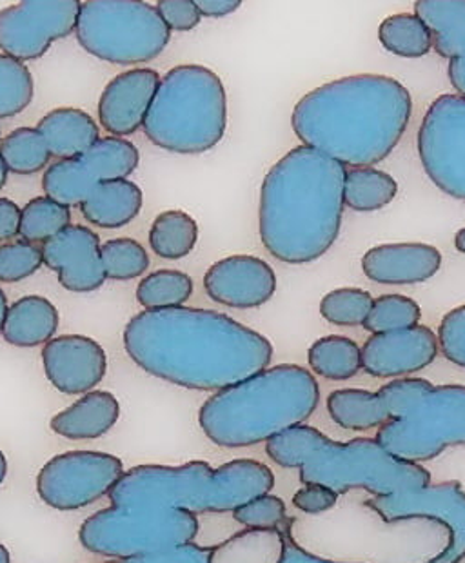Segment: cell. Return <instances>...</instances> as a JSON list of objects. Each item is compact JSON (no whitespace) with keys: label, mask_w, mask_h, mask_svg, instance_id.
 Wrapping results in <instances>:
<instances>
[{"label":"cell","mask_w":465,"mask_h":563,"mask_svg":"<svg viewBox=\"0 0 465 563\" xmlns=\"http://www.w3.org/2000/svg\"><path fill=\"white\" fill-rule=\"evenodd\" d=\"M286 554L288 538L280 529L246 527L211 548L208 563H284Z\"/></svg>","instance_id":"cell-26"},{"label":"cell","mask_w":465,"mask_h":563,"mask_svg":"<svg viewBox=\"0 0 465 563\" xmlns=\"http://www.w3.org/2000/svg\"><path fill=\"white\" fill-rule=\"evenodd\" d=\"M319 404L311 371L278 364L211 395L200 407L199 423L219 448H253L302 426Z\"/></svg>","instance_id":"cell-6"},{"label":"cell","mask_w":465,"mask_h":563,"mask_svg":"<svg viewBox=\"0 0 465 563\" xmlns=\"http://www.w3.org/2000/svg\"><path fill=\"white\" fill-rule=\"evenodd\" d=\"M58 322L57 308L47 298L27 295L11 303L0 333L15 347H37L53 339Z\"/></svg>","instance_id":"cell-24"},{"label":"cell","mask_w":465,"mask_h":563,"mask_svg":"<svg viewBox=\"0 0 465 563\" xmlns=\"http://www.w3.org/2000/svg\"><path fill=\"white\" fill-rule=\"evenodd\" d=\"M378 41L387 52L403 58L425 57L433 47L429 27L414 13H397L384 19L378 27Z\"/></svg>","instance_id":"cell-31"},{"label":"cell","mask_w":465,"mask_h":563,"mask_svg":"<svg viewBox=\"0 0 465 563\" xmlns=\"http://www.w3.org/2000/svg\"><path fill=\"white\" fill-rule=\"evenodd\" d=\"M275 487V475L258 460L236 459L220 467L204 460L188 464L136 465L111 489V504L180 507L199 512H231Z\"/></svg>","instance_id":"cell-8"},{"label":"cell","mask_w":465,"mask_h":563,"mask_svg":"<svg viewBox=\"0 0 465 563\" xmlns=\"http://www.w3.org/2000/svg\"><path fill=\"white\" fill-rule=\"evenodd\" d=\"M366 489L342 493L331 511L288 518L286 538L319 563H439L455 545V529L434 515L389 518Z\"/></svg>","instance_id":"cell-3"},{"label":"cell","mask_w":465,"mask_h":563,"mask_svg":"<svg viewBox=\"0 0 465 563\" xmlns=\"http://www.w3.org/2000/svg\"><path fill=\"white\" fill-rule=\"evenodd\" d=\"M79 0H22L0 10V49L30 63L46 55L53 42L77 30Z\"/></svg>","instance_id":"cell-15"},{"label":"cell","mask_w":465,"mask_h":563,"mask_svg":"<svg viewBox=\"0 0 465 563\" xmlns=\"http://www.w3.org/2000/svg\"><path fill=\"white\" fill-rule=\"evenodd\" d=\"M414 15L429 27L436 55L450 63L465 58V0H419Z\"/></svg>","instance_id":"cell-27"},{"label":"cell","mask_w":465,"mask_h":563,"mask_svg":"<svg viewBox=\"0 0 465 563\" xmlns=\"http://www.w3.org/2000/svg\"><path fill=\"white\" fill-rule=\"evenodd\" d=\"M200 15L220 19V16L231 15L241 8V0H195Z\"/></svg>","instance_id":"cell-45"},{"label":"cell","mask_w":465,"mask_h":563,"mask_svg":"<svg viewBox=\"0 0 465 563\" xmlns=\"http://www.w3.org/2000/svg\"><path fill=\"white\" fill-rule=\"evenodd\" d=\"M442 267V253L425 242L375 245L362 256V272L384 286H413L431 278Z\"/></svg>","instance_id":"cell-21"},{"label":"cell","mask_w":465,"mask_h":563,"mask_svg":"<svg viewBox=\"0 0 465 563\" xmlns=\"http://www.w3.org/2000/svg\"><path fill=\"white\" fill-rule=\"evenodd\" d=\"M150 142L177 155L210 152L228 130V93L213 69L182 64L164 75L142 125Z\"/></svg>","instance_id":"cell-9"},{"label":"cell","mask_w":465,"mask_h":563,"mask_svg":"<svg viewBox=\"0 0 465 563\" xmlns=\"http://www.w3.org/2000/svg\"><path fill=\"white\" fill-rule=\"evenodd\" d=\"M447 77H450L456 93L465 97V58L451 60L450 68H447Z\"/></svg>","instance_id":"cell-46"},{"label":"cell","mask_w":465,"mask_h":563,"mask_svg":"<svg viewBox=\"0 0 465 563\" xmlns=\"http://www.w3.org/2000/svg\"><path fill=\"white\" fill-rule=\"evenodd\" d=\"M439 334L428 325L372 334L362 345V369L375 378H406L436 361Z\"/></svg>","instance_id":"cell-16"},{"label":"cell","mask_w":465,"mask_h":563,"mask_svg":"<svg viewBox=\"0 0 465 563\" xmlns=\"http://www.w3.org/2000/svg\"><path fill=\"white\" fill-rule=\"evenodd\" d=\"M124 475L121 459L102 451H66L41 467L37 495L57 511H77L110 495Z\"/></svg>","instance_id":"cell-12"},{"label":"cell","mask_w":465,"mask_h":563,"mask_svg":"<svg viewBox=\"0 0 465 563\" xmlns=\"http://www.w3.org/2000/svg\"><path fill=\"white\" fill-rule=\"evenodd\" d=\"M345 172L335 158L302 144L266 173L258 230L273 258L300 266L333 247L344 219Z\"/></svg>","instance_id":"cell-4"},{"label":"cell","mask_w":465,"mask_h":563,"mask_svg":"<svg viewBox=\"0 0 465 563\" xmlns=\"http://www.w3.org/2000/svg\"><path fill=\"white\" fill-rule=\"evenodd\" d=\"M456 490H458V495L465 500V473L456 481Z\"/></svg>","instance_id":"cell-52"},{"label":"cell","mask_w":465,"mask_h":563,"mask_svg":"<svg viewBox=\"0 0 465 563\" xmlns=\"http://www.w3.org/2000/svg\"><path fill=\"white\" fill-rule=\"evenodd\" d=\"M340 495L328 485L303 484L294 495V506L308 517L331 511L339 504Z\"/></svg>","instance_id":"cell-42"},{"label":"cell","mask_w":465,"mask_h":563,"mask_svg":"<svg viewBox=\"0 0 465 563\" xmlns=\"http://www.w3.org/2000/svg\"><path fill=\"white\" fill-rule=\"evenodd\" d=\"M417 146L429 180L440 191L465 202V97L445 93L431 102Z\"/></svg>","instance_id":"cell-13"},{"label":"cell","mask_w":465,"mask_h":563,"mask_svg":"<svg viewBox=\"0 0 465 563\" xmlns=\"http://www.w3.org/2000/svg\"><path fill=\"white\" fill-rule=\"evenodd\" d=\"M44 373L64 395H86L104 380L108 356L97 340L85 334H63L43 347Z\"/></svg>","instance_id":"cell-18"},{"label":"cell","mask_w":465,"mask_h":563,"mask_svg":"<svg viewBox=\"0 0 465 563\" xmlns=\"http://www.w3.org/2000/svg\"><path fill=\"white\" fill-rule=\"evenodd\" d=\"M8 298H5V292L2 291V287H0V331H2V325H4L5 314H8Z\"/></svg>","instance_id":"cell-47"},{"label":"cell","mask_w":465,"mask_h":563,"mask_svg":"<svg viewBox=\"0 0 465 563\" xmlns=\"http://www.w3.org/2000/svg\"><path fill=\"white\" fill-rule=\"evenodd\" d=\"M266 453L280 467L300 471L302 484L328 485L339 495L351 489L417 495L431 485L423 465L392 456L375 439L339 442L306 423L269 440Z\"/></svg>","instance_id":"cell-7"},{"label":"cell","mask_w":465,"mask_h":563,"mask_svg":"<svg viewBox=\"0 0 465 563\" xmlns=\"http://www.w3.org/2000/svg\"><path fill=\"white\" fill-rule=\"evenodd\" d=\"M328 412L340 428L369 431L392 456L420 464L465 445V386H433L423 378H397L378 391L336 389Z\"/></svg>","instance_id":"cell-5"},{"label":"cell","mask_w":465,"mask_h":563,"mask_svg":"<svg viewBox=\"0 0 465 563\" xmlns=\"http://www.w3.org/2000/svg\"><path fill=\"white\" fill-rule=\"evenodd\" d=\"M99 563H122V560L110 559V560H104V562H99Z\"/></svg>","instance_id":"cell-54"},{"label":"cell","mask_w":465,"mask_h":563,"mask_svg":"<svg viewBox=\"0 0 465 563\" xmlns=\"http://www.w3.org/2000/svg\"><path fill=\"white\" fill-rule=\"evenodd\" d=\"M398 183L377 167H350L345 172V208L373 213L397 199Z\"/></svg>","instance_id":"cell-28"},{"label":"cell","mask_w":465,"mask_h":563,"mask_svg":"<svg viewBox=\"0 0 465 563\" xmlns=\"http://www.w3.org/2000/svg\"><path fill=\"white\" fill-rule=\"evenodd\" d=\"M106 277L111 280L128 282L139 278L150 267V256L144 245L135 239H111L100 247Z\"/></svg>","instance_id":"cell-38"},{"label":"cell","mask_w":465,"mask_h":563,"mask_svg":"<svg viewBox=\"0 0 465 563\" xmlns=\"http://www.w3.org/2000/svg\"><path fill=\"white\" fill-rule=\"evenodd\" d=\"M451 563H465V551H462V553L458 554V556H456V559Z\"/></svg>","instance_id":"cell-53"},{"label":"cell","mask_w":465,"mask_h":563,"mask_svg":"<svg viewBox=\"0 0 465 563\" xmlns=\"http://www.w3.org/2000/svg\"><path fill=\"white\" fill-rule=\"evenodd\" d=\"M193 295V278L178 269H158L142 278L136 300L146 309L180 308Z\"/></svg>","instance_id":"cell-33"},{"label":"cell","mask_w":465,"mask_h":563,"mask_svg":"<svg viewBox=\"0 0 465 563\" xmlns=\"http://www.w3.org/2000/svg\"><path fill=\"white\" fill-rule=\"evenodd\" d=\"M420 319L422 309L417 300L398 292H389L375 298L372 313L364 322V329L372 334L386 333L419 325Z\"/></svg>","instance_id":"cell-37"},{"label":"cell","mask_w":465,"mask_h":563,"mask_svg":"<svg viewBox=\"0 0 465 563\" xmlns=\"http://www.w3.org/2000/svg\"><path fill=\"white\" fill-rule=\"evenodd\" d=\"M163 77L152 68L128 69L106 86L99 100V121L113 136L133 135L144 125Z\"/></svg>","instance_id":"cell-20"},{"label":"cell","mask_w":465,"mask_h":563,"mask_svg":"<svg viewBox=\"0 0 465 563\" xmlns=\"http://www.w3.org/2000/svg\"><path fill=\"white\" fill-rule=\"evenodd\" d=\"M142 203V189L128 178H119L99 184L80 203V211L89 224L119 230L139 217Z\"/></svg>","instance_id":"cell-23"},{"label":"cell","mask_w":465,"mask_h":563,"mask_svg":"<svg viewBox=\"0 0 465 563\" xmlns=\"http://www.w3.org/2000/svg\"><path fill=\"white\" fill-rule=\"evenodd\" d=\"M5 476H8V459H5V454L0 449V485L5 481Z\"/></svg>","instance_id":"cell-49"},{"label":"cell","mask_w":465,"mask_h":563,"mask_svg":"<svg viewBox=\"0 0 465 563\" xmlns=\"http://www.w3.org/2000/svg\"><path fill=\"white\" fill-rule=\"evenodd\" d=\"M139 164L141 153L133 142L121 136H106L88 152L47 166L43 177L44 194L68 208H80L99 184L128 178Z\"/></svg>","instance_id":"cell-14"},{"label":"cell","mask_w":465,"mask_h":563,"mask_svg":"<svg viewBox=\"0 0 465 563\" xmlns=\"http://www.w3.org/2000/svg\"><path fill=\"white\" fill-rule=\"evenodd\" d=\"M69 225H71V211L68 206L49 197H35L22 208V241L44 244Z\"/></svg>","instance_id":"cell-34"},{"label":"cell","mask_w":465,"mask_h":563,"mask_svg":"<svg viewBox=\"0 0 465 563\" xmlns=\"http://www.w3.org/2000/svg\"><path fill=\"white\" fill-rule=\"evenodd\" d=\"M121 418V404L111 393L89 391L57 412L49 422L53 433L68 440H95L110 433Z\"/></svg>","instance_id":"cell-22"},{"label":"cell","mask_w":465,"mask_h":563,"mask_svg":"<svg viewBox=\"0 0 465 563\" xmlns=\"http://www.w3.org/2000/svg\"><path fill=\"white\" fill-rule=\"evenodd\" d=\"M413 115L400 80L364 74L322 84L303 95L291 115L295 135L342 166L375 167L398 146Z\"/></svg>","instance_id":"cell-2"},{"label":"cell","mask_w":465,"mask_h":563,"mask_svg":"<svg viewBox=\"0 0 465 563\" xmlns=\"http://www.w3.org/2000/svg\"><path fill=\"white\" fill-rule=\"evenodd\" d=\"M439 342L442 355L465 369V306L451 309L439 328Z\"/></svg>","instance_id":"cell-41"},{"label":"cell","mask_w":465,"mask_h":563,"mask_svg":"<svg viewBox=\"0 0 465 563\" xmlns=\"http://www.w3.org/2000/svg\"><path fill=\"white\" fill-rule=\"evenodd\" d=\"M0 157L8 172L33 175L47 169L52 153L37 128H16L0 141Z\"/></svg>","instance_id":"cell-32"},{"label":"cell","mask_w":465,"mask_h":563,"mask_svg":"<svg viewBox=\"0 0 465 563\" xmlns=\"http://www.w3.org/2000/svg\"><path fill=\"white\" fill-rule=\"evenodd\" d=\"M206 295L233 309H255L272 300L277 275L266 261L253 255H231L214 262L204 275Z\"/></svg>","instance_id":"cell-17"},{"label":"cell","mask_w":465,"mask_h":563,"mask_svg":"<svg viewBox=\"0 0 465 563\" xmlns=\"http://www.w3.org/2000/svg\"><path fill=\"white\" fill-rule=\"evenodd\" d=\"M199 242V224L191 214L180 209H169L157 214L150 230L153 253L164 261H180L195 250Z\"/></svg>","instance_id":"cell-30"},{"label":"cell","mask_w":465,"mask_h":563,"mask_svg":"<svg viewBox=\"0 0 465 563\" xmlns=\"http://www.w3.org/2000/svg\"><path fill=\"white\" fill-rule=\"evenodd\" d=\"M455 247L456 251H461L462 255H465V228L456 231Z\"/></svg>","instance_id":"cell-48"},{"label":"cell","mask_w":465,"mask_h":563,"mask_svg":"<svg viewBox=\"0 0 465 563\" xmlns=\"http://www.w3.org/2000/svg\"><path fill=\"white\" fill-rule=\"evenodd\" d=\"M231 517L236 523L252 529H278L288 518V507L283 498L267 493L236 507Z\"/></svg>","instance_id":"cell-40"},{"label":"cell","mask_w":465,"mask_h":563,"mask_svg":"<svg viewBox=\"0 0 465 563\" xmlns=\"http://www.w3.org/2000/svg\"><path fill=\"white\" fill-rule=\"evenodd\" d=\"M75 33L89 55L121 66L152 63L171 41L157 5L141 0L82 2Z\"/></svg>","instance_id":"cell-11"},{"label":"cell","mask_w":465,"mask_h":563,"mask_svg":"<svg viewBox=\"0 0 465 563\" xmlns=\"http://www.w3.org/2000/svg\"><path fill=\"white\" fill-rule=\"evenodd\" d=\"M99 235L86 225H69L43 244L44 266L57 273L64 289L97 291L104 286L106 272Z\"/></svg>","instance_id":"cell-19"},{"label":"cell","mask_w":465,"mask_h":563,"mask_svg":"<svg viewBox=\"0 0 465 563\" xmlns=\"http://www.w3.org/2000/svg\"><path fill=\"white\" fill-rule=\"evenodd\" d=\"M124 350L147 375L191 391H222L272 364L264 334L213 309H146L131 317Z\"/></svg>","instance_id":"cell-1"},{"label":"cell","mask_w":465,"mask_h":563,"mask_svg":"<svg viewBox=\"0 0 465 563\" xmlns=\"http://www.w3.org/2000/svg\"><path fill=\"white\" fill-rule=\"evenodd\" d=\"M157 10L171 32H191L199 26L202 19L195 0H160L157 2Z\"/></svg>","instance_id":"cell-43"},{"label":"cell","mask_w":465,"mask_h":563,"mask_svg":"<svg viewBox=\"0 0 465 563\" xmlns=\"http://www.w3.org/2000/svg\"><path fill=\"white\" fill-rule=\"evenodd\" d=\"M37 130L43 133L52 157L58 161L77 157L100 141L99 125L93 117L79 108L49 111L38 122Z\"/></svg>","instance_id":"cell-25"},{"label":"cell","mask_w":465,"mask_h":563,"mask_svg":"<svg viewBox=\"0 0 465 563\" xmlns=\"http://www.w3.org/2000/svg\"><path fill=\"white\" fill-rule=\"evenodd\" d=\"M2 141V139H0ZM8 169H5L4 161L0 157V189L4 188L5 183H8Z\"/></svg>","instance_id":"cell-50"},{"label":"cell","mask_w":465,"mask_h":563,"mask_svg":"<svg viewBox=\"0 0 465 563\" xmlns=\"http://www.w3.org/2000/svg\"><path fill=\"white\" fill-rule=\"evenodd\" d=\"M43 247L27 241L0 244V282L15 284L30 278L43 267Z\"/></svg>","instance_id":"cell-39"},{"label":"cell","mask_w":465,"mask_h":563,"mask_svg":"<svg viewBox=\"0 0 465 563\" xmlns=\"http://www.w3.org/2000/svg\"><path fill=\"white\" fill-rule=\"evenodd\" d=\"M199 532L197 512L188 509L111 504L80 526L79 540L104 559L135 560L188 548Z\"/></svg>","instance_id":"cell-10"},{"label":"cell","mask_w":465,"mask_h":563,"mask_svg":"<svg viewBox=\"0 0 465 563\" xmlns=\"http://www.w3.org/2000/svg\"><path fill=\"white\" fill-rule=\"evenodd\" d=\"M375 298L372 292L361 287H339L328 292L320 302L322 319L340 325V328H356L364 325L372 313Z\"/></svg>","instance_id":"cell-36"},{"label":"cell","mask_w":465,"mask_h":563,"mask_svg":"<svg viewBox=\"0 0 465 563\" xmlns=\"http://www.w3.org/2000/svg\"><path fill=\"white\" fill-rule=\"evenodd\" d=\"M308 364L325 380H350L362 369V345L342 334L322 336L309 347Z\"/></svg>","instance_id":"cell-29"},{"label":"cell","mask_w":465,"mask_h":563,"mask_svg":"<svg viewBox=\"0 0 465 563\" xmlns=\"http://www.w3.org/2000/svg\"><path fill=\"white\" fill-rule=\"evenodd\" d=\"M35 97V82L26 64L0 53V119L26 110Z\"/></svg>","instance_id":"cell-35"},{"label":"cell","mask_w":465,"mask_h":563,"mask_svg":"<svg viewBox=\"0 0 465 563\" xmlns=\"http://www.w3.org/2000/svg\"><path fill=\"white\" fill-rule=\"evenodd\" d=\"M0 563H11L10 551L5 549L4 543H0Z\"/></svg>","instance_id":"cell-51"},{"label":"cell","mask_w":465,"mask_h":563,"mask_svg":"<svg viewBox=\"0 0 465 563\" xmlns=\"http://www.w3.org/2000/svg\"><path fill=\"white\" fill-rule=\"evenodd\" d=\"M22 209L11 199H0V242L21 235Z\"/></svg>","instance_id":"cell-44"}]
</instances>
